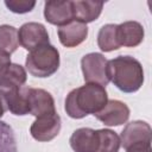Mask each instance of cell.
<instances>
[{"label": "cell", "mask_w": 152, "mask_h": 152, "mask_svg": "<svg viewBox=\"0 0 152 152\" xmlns=\"http://www.w3.org/2000/svg\"><path fill=\"white\" fill-rule=\"evenodd\" d=\"M108 95L106 88L87 83L71 90L65 99V112L72 119H82L89 114L99 113L107 103Z\"/></svg>", "instance_id": "6da1fadb"}, {"label": "cell", "mask_w": 152, "mask_h": 152, "mask_svg": "<svg viewBox=\"0 0 152 152\" xmlns=\"http://www.w3.org/2000/svg\"><path fill=\"white\" fill-rule=\"evenodd\" d=\"M108 77L124 93H134L144 83V70L140 62L131 56H118L108 61Z\"/></svg>", "instance_id": "7a4b0ae2"}, {"label": "cell", "mask_w": 152, "mask_h": 152, "mask_svg": "<svg viewBox=\"0 0 152 152\" xmlns=\"http://www.w3.org/2000/svg\"><path fill=\"white\" fill-rule=\"evenodd\" d=\"M25 65L32 76L49 77L59 68V52L51 44L43 45L26 56Z\"/></svg>", "instance_id": "3957f363"}, {"label": "cell", "mask_w": 152, "mask_h": 152, "mask_svg": "<svg viewBox=\"0 0 152 152\" xmlns=\"http://www.w3.org/2000/svg\"><path fill=\"white\" fill-rule=\"evenodd\" d=\"M81 68L87 83H95L102 87L109 83L108 61L102 53L91 52L83 56L81 59Z\"/></svg>", "instance_id": "277c9868"}, {"label": "cell", "mask_w": 152, "mask_h": 152, "mask_svg": "<svg viewBox=\"0 0 152 152\" xmlns=\"http://www.w3.org/2000/svg\"><path fill=\"white\" fill-rule=\"evenodd\" d=\"M19 44L27 51H33L49 43V33L39 23H26L18 31Z\"/></svg>", "instance_id": "5b68a950"}, {"label": "cell", "mask_w": 152, "mask_h": 152, "mask_svg": "<svg viewBox=\"0 0 152 152\" xmlns=\"http://www.w3.org/2000/svg\"><path fill=\"white\" fill-rule=\"evenodd\" d=\"M62 121L57 112L37 118L31 125L30 133L38 141H50L56 138L61 131Z\"/></svg>", "instance_id": "8992f818"}, {"label": "cell", "mask_w": 152, "mask_h": 152, "mask_svg": "<svg viewBox=\"0 0 152 152\" xmlns=\"http://www.w3.org/2000/svg\"><path fill=\"white\" fill-rule=\"evenodd\" d=\"M56 112L52 95L40 88L28 87V114L40 118Z\"/></svg>", "instance_id": "52a82bcc"}, {"label": "cell", "mask_w": 152, "mask_h": 152, "mask_svg": "<svg viewBox=\"0 0 152 152\" xmlns=\"http://www.w3.org/2000/svg\"><path fill=\"white\" fill-rule=\"evenodd\" d=\"M94 115L107 126H120L128 120L129 108L119 100H109L106 106Z\"/></svg>", "instance_id": "ba28073f"}, {"label": "cell", "mask_w": 152, "mask_h": 152, "mask_svg": "<svg viewBox=\"0 0 152 152\" xmlns=\"http://www.w3.org/2000/svg\"><path fill=\"white\" fill-rule=\"evenodd\" d=\"M119 138L120 145H122L125 150L139 142H151V127L145 121L135 120L126 125Z\"/></svg>", "instance_id": "9c48e42d"}, {"label": "cell", "mask_w": 152, "mask_h": 152, "mask_svg": "<svg viewBox=\"0 0 152 152\" xmlns=\"http://www.w3.org/2000/svg\"><path fill=\"white\" fill-rule=\"evenodd\" d=\"M44 17L48 23L64 26L74 20L72 1H46L44 5Z\"/></svg>", "instance_id": "30bf717a"}, {"label": "cell", "mask_w": 152, "mask_h": 152, "mask_svg": "<svg viewBox=\"0 0 152 152\" xmlns=\"http://www.w3.org/2000/svg\"><path fill=\"white\" fill-rule=\"evenodd\" d=\"M59 42L66 48H75L86 40L88 36L87 24L72 20L69 24L61 26L57 31Z\"/></svg>", "instance_id": "8fae6325"}, {"label": "cell", "mask_w": 152, "mask_h": 152, "mask_svg": "<svg viewBox=\"0 0 152 152\" xmlns=\"http://www.w3.org/2000/svg\"><path fill=\"white\" fill-rule=\"evenodd\" d=\"M69 142L74 152H97L99 133L91 128H78L71 134Z\"/></svg>", "instance_id": "7c38bea8"}, {"label": "cell", "mask_w": 152, "mask_h": 152, "mask_svg": "<svg viewBox=\"0 0 152 152\" xmlns=\"http://www.w3.org/2000/svg\"><path fill=\"white\" fill-rule=\"evenodd\" d=\"M118 39L121 46H138L144 39L142 25L138 21H125L118 25Z\"/></svg>", "instance_id": "4fadbf2b"}, {"label": "cell", "mask_w": 152, "mask_h": 152, "mask_svg": "<svg viewBox=\"0 0 152 152\" xmlns=\"http://www.w3.org/2000/svg\"><path fill=\"white\" fill-rule=\"evenodd\" d=\"M2 90V89H1ZM7 103V109L14 115L28 114V87L2 90Z\"/></svg>", "instance_id": "5bb4252c"}, {"label": "cell", "mask_w": 152, "mask_h": 152, "mask_svg": "<svg viewBox=\"0 0 152 152\" xmlns=\"http://www.w3.org/2000/svg\"><path fill=\"white\" fill-rule=\"evenodd\" d=\"M103 8V2L97 1H72L74 20L87 24L96 20Z\"/></svg>", "instance_id": "9a60e30c"}, {"label": "cell", "mask_w": 152, "mask_h": 152, "mask_svg": "<svg viewBox=\"0 0 152 152\" xmlns=\"http://www.w3.org/2000/svg\"><path fill=\"white\" fill-rule=\"evenodd\" d=\"M26 71L19 64H11L0 76V89L10 90L21 88L26 83Z\"/></svg>", "instance_id": "2e32d148"}, {"label": "cell", "mask_w": 152, "mask_h": 152, "mask_svg": "<svg viewBox=\"0 0 152 152\" xmlns=\"http://www.w3.org/2000/svg\"><path fill=\"white\" fill-rule=\"evenodd\" d=\"M97 45L104 52H109L121 48L118 39L116 24H106L100 28L97 33Z\"/></svg>", "instance_id": "e0dca14e"}, {"label": "cell", "mask_w": 152, "mask_h": 152, "mask_svg": "<svg viewBox=\"0 0 152 152\" xmlns=\"http://www.w3.org/2000/svg\"><path fill=\"white\" fill-rule=\"evenodd\" d=\"M18 46V30L10 25H0V51L11 55Z\"/></svg>", "instance_id": "ac0fdd59"}, {"label": "cell", "mask_w": 152, "mask_h": 152, "mask_svg": "<svg viewBox=\"0 0 152 152\" xmlns=\"http://www.w3.org/2000/svg\"><path fill=\"white\" fill-rule=\"evenodd\" d=\"M99 133V148L97 152H119L120 138L112 129H97Z\"/></svg>", "instance_id": "d6986e66"}, {"label": "cell", "mask_w": 152, "mask_h": 152, "mask_svg": "<svg viewBox=\"0 0 152 152\" xmlns=\"http://www.w3.org/2000/svg\"><path fill=\"white\" fill-rule=\"evenodd\" d=\"M0 152H17V139L12 127L0 120Z\"/></svg>", "instance_id": "ffe728a7"}, {"label": "cell", "mask_w": 152, "mask_h": 152, "mask_svg": "<svg viewBox=\"0 0 152 152\" xmlns=\"http://www.w3.org/2000/svg\"><path fill=\"white\" fill-rule=\"evenodd\" d=\"M6 7L14 13H27L33 10L36 6V1H26V0H6Z\"/></svg>", "instance_id": "44dd1931"}, {"label": "cell", "mask_w": 152, "mask_h": 152, "mask_svg": "<svg viewBox=\"0 0 152 152\" xmlns=\"http://www.w3.org/2000/svg\"><path fill=\"white\" fill-rule=\"evenodd\" d=\"M126 152H152L151 142H139L129 146Z\"/></svg>", "instance_id": "7402d4cb"}, {"label": "cell", "mask_w": 152, "mask_h": 152, "mask_svg": "<svg viewBox=\"0 0 152 152\" xmlns=\"http://www.w3.org/2000/svg\"><path fill=\"white\" fill-rule=\"evenodd\" d=\"M11 55L0 51V76L7 70V68L11 65Z\"/></svg>", "instance_id": "603a6c76"}, {"label": "cell", "mask_w": 152, "mask_h": 152, "mask_svg": "<svg viewBox=\"0 0 152 152\" xmlns=\"http://www.w3.org/2000/svg\"><path fill=\"white\" fill-rule=\"evenodd\" d=\"M6 110H7V103H6V100H5L4 91L0 89V118L5 114Z\"/></svg>", "instance_id": "cb8c5ba5"}]
</instances>
